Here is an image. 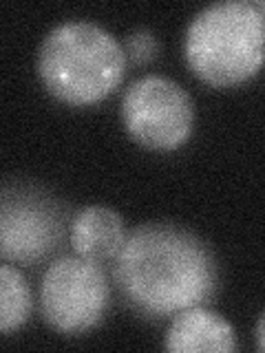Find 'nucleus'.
Returning <instances> with one entry per match:
<instances>
[{
    "instance_id": "f257e3e1",
    "label": "nucleus",
    "mask_w": 265,
    "mask_h": 353,
    "mask_svg": "<svg viewBox=\"0 0 265 353\" xmlns=\"http://www.w3.org/2000/svg\"><path fill=\"white\" fill-rule=\"evenodd\" d=\"M115 281L141 314L170 316L204 305L213 296L217 265L193 232L170 223H146L126 236L115 259Z\"/></svg>"
},
{
    "instance_id": "f03ea898",
    "label": "nucleus",
    "mask_w": 265,
    "mask_h": 353,
    "mask_svg": "<svg viewBox=\"0 0 265 353\" xmlns=\"http://www.w3.org/2000/svg\"><path fill=\"white\" fill-rule=\"evenodd\" d=\"M124 71V47L106 29L86 20L53 27L38 53L44 88L71 106L102 102L119 86Z\"/></svg>"
},
{
    "instance_id": "7ed1b4c3",
    "label": "nucleus",
    "mask_w": 265,
    "mask_h": 353,
    "mask_svg": "<svg viewBox=\"0 0 265 353\" xmlns=\"http://www.w3.org/2000/svg\"><path fill=\"white\" fill-rule=\"evenodd\" d=\"M190 71L210 86H235L265 64V16L257 3L226 0L204 7L184 40Z\"/></svg>"
},
{
    "instance_id": "20e7f679",
    "label": "nucleus",
    "mask_w": 265,
    "mask_h": 353,
    "mask_svg": "<svg viewBox=\"0 0 265 353\" xmlns=\"http://www.w3.org/2000/svg\"><path fill=\"white\" fill-rule=\"evenodd\" d=\"M121 121L128 135L153 150H175L190 137L193 99L170 77L144 75L121 97Z\"/></svg>"
},
{
    "instance_id": "39448f33",
    "label": "nucleus",
    "mask_w": 265,
    "mask_h": 353,
    "mask_svg": "<svg viewBox=\"0 0 265 353\" xmlns=\"http://www.w3.org/2000/svg\"><path fill=\"white\" fill-rule=\"evenodd\" d=\"M108 305V285L99 265L82 256L58 259L44 272L40 312L44 323L66 336L93 329Z\"/></svg>"
},
{
    "instance_id": "423d86ee",
    "label": "nucleus",
    "mask_w": 265,
    "mask_h": 353,
    "mask_svg": "<svg viewBox=\"0 0 265 353\" xmlns=\"http://www.w3.org/2000/svg\"><path fill=\"white\" fill-rule=\"evenodd\" d=\"M62 234L60 212L36 190H5L0 212V254L5 261L31 263L47 254Z\"/></svg>"
},
{
    "instance_id": "0eeeda50",
    "label": "nucleus",
    "mask_w": 265,
    "mask_h": 353,
    "mask_svg": "<svg viewBox=\"0 0 265 353\" xmlns=\"http://www.w3.org/2000/svg\"><path fill=\"white\" fill-rule=\"evenodd\" d=\"M164 347L173 353H228L237 351V336L224 316L199 305L175 314Z\"/></svg>"
},
{
    "instance_id": "6e6552de",
    "label": "nucleus",
    "mask_w": 265,
    "mask_h": 353,
    "mask_svg": "<svg viewBox=\"0 0 265 353\" xmlns=\"http://www.w3.org/2000/svg\"><path fill=\"white\" fill-rule=\"evenodd\" d=\"M126 236L124 221L113 208L106 205L80 210L71 223V245L75 254L93 263L117 259Z\"/></svg>"
},
{
    "instance_id": "1a4fd4ad",
    "label": "nucleus",
    "mask_w": 265,
    "mask_h": 353,
    "mask_svg": "<svg viewBox=\"0 0 265 353\" xmlns=\"http://www.w3.org/2000/svg\"><path fill=\"white\" fill-rule=\"evenodd\" d=\"M31 312L29 285L14 265H0V331L9 334L27 323Z\"/></svg>"
},
{
    "instance_id": "9d476101",
    "label": "nucleus",
    "mask_w": 265,
    "mask_h": 353,
    "mask_svg": "<svg viewBox=\"0 0 265 353\" xmlns=\"http://www.w3.org/2000/svg\"><path fill=\"white\" fill-rule=\"evenodd\" d=\"M157 53V40L148 29H135L126 38V55L135 62H148Z\"/></svg>"
},
{
    "instance_id": "9b49d317",
    "label": "nucleus",
    "mask_w": 265,
    "mask_h": 353,
    "mask_svg": "<svg viewBox=\"0 0 265 353\" xmlns=\"http://www.w3.org/2000/svg\"><path fill=\"white\" fill-rule=\"evenodd\" d=\"M257 347L261 351H265V312L257 323Z\"/></svg>"
}]
</instances>
